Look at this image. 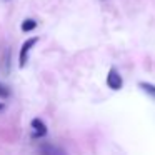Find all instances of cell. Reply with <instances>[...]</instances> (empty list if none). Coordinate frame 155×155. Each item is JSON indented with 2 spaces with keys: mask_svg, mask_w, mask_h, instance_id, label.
I'll return each instance as SVG.
<instances>
[{
  "mask_svg": "<svg viewBox=\"0 0 155 155\" xmlns=\"http://www.w3.org/2000/svg\"><path fill=\"white\" fill-rule=\"evenodd\" d=\"M37 42H38V37H32V38H27V40L22 44L20 52H18V65H20V68H24L25 65H27L28 54H30V50L35 47V44H37Z\"/></svg>",
  "mask_w": 155,
  "mask_h": 155,
  "instance_id": "obj_1",
  "label": "cell"
},
{
  "mask_svg": "<svg viewBox=\"0 0 155 155\" xmlns=\"http://www.w3.org/2000/svg\"><path fill=\"white\" fill-rule=\"evenodd\" d=\"M107 87L112 88V90H120V88L124 87V78L118 74L117 68H114V67H112L107 74Z\"/></svg>",
  "mask_w": 155,
  "mask_h": 155,
  "instance_id": "obj_2",
  "label": "cell"
},
{
  "mask_svg": "<svg viewBox=\"0 0 155 155\" xmlns=\"http://www.w3.org/2000/svg\"><path fill=\"white\" fill-rule=\"evenodd\" d=\"M30 127H32V137L34 138H44L47 135V125L42 122V118H38V117L32 118Z\"/></svg>",
  "mask_w": 155,
  "mask_h": 155,
  "instance_id": "obj_3",
  "label": "cell"
},
{
  "mask_svg": "<svg viewBox=\"0 0 155 155\" xmlns=\"http://www.w3.org/2000/svg\"><path fill=\"white\" fill-rule=\"evenodd\" d=\"M40 152H42V155H65L62 148L55 147L52 143H44L40 147Z\"/></svg>",
  "mask_w": 155,
  "mask_h": 155,
  "instance_id": "obj_4",
  "label": "cell"
},
{
  "mask_svg": "<svg viewBox=\"0 0 155 155\" xmlns=\"http://www.w3.org/2000/svg\"><path fill=\"white\" fill-rule=\"evenodd\" d=\"M138 87H140L145 94L150 95L152 98H155V85L153 84H148V82H140V84H138Z\"/></svg>",
  "mask_w": 155,
  "mask_h": 155,
  "instance_id": "obj_5",
  "label": "cell"
},
{
  "mask_svg": "<svg viewBox=\"0 0 155 155\" xmlns=\"http://www.w3.org/2000/svg\"><path fill=\"white\" fill-rule=\"evenodd\" d=\"M20 27H22V32H32V30L37 28V22L32 20V18H25V20L22 22Z\"/></svg>",
  "mask_w": 155,
  "mask_h": 155,
  "instance_id": "obj_6",
  "label": "cell"
},
{
  "mask_svg": "<svg viewBox=\"0 0 155 155\" xmlns=\"http://www.w3.org/2000/svg\"><path fill=\"white\" fill-rule=\"evenodd\" d=\"M0 97H8V88L0 84Z\"/></svg>",
  "mask_w": 155,
  "mask_h": 155,
  "instance_id": "obj_7",
  "label": "cell"
},
{
  "mask_svg": "<svg viewBox=\"0 0 155 155\" xmlns=\"http://www.w3.org/2000/svg\"><path fill=\"white\" fill-rule=\"evenodd\" d=\"M0 110H4V104H0Z\"/></svg>",
  "mask_w": 155,
  "mask_h": 155,
  "instance_id": "obj_8",
  "label": "cell"
}]
</instances>
